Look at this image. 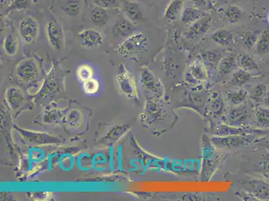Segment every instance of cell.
<instances>
[{"label":"cell","instance_id":"obj_1","mask_svg":"<svg viewBox=\"0 0 269 201\" xmlns=\"http://www.w3.org/2000/svg\"><path fill=\"white\" fill-rule=\"evenodd\" d=\"M255 140L254 135H238V136H214L211 138V142L217 148L235 150L251 144Z\"/></svg>","mask_w":269,"mask_h":201},{"label":"cell","instance_id":"obj_2","mask_svg":"<svg viewBox=\"0 0 269 201\" xmlns=\"http://www.w3.org/2000/svg\"><path fill=\"white\" fill-rule=\"evenodd\" d=\"M39 23L32 16L24 17L18 23V33L25 43L33 44L39 36Z\"/></svg>","mask_w":269,"mask_h":201},{"label":"cell","instance_id":"obj_3","mask_svg":"<svg viewBox=\"0 0 269 201\" xmlns=\"http://www.w3.org/2000/svg\"><path fill=\"white\" fill-rule=\"evenodd\" d=\"M147 43V38L145 34L139 33L132 34L126 38L117 48V51L123 56H127L137 51L144 48Z\"/></svg>","mask_w":269,"mask_h":201},{"label":"cell","instance_id":"obj_4","mask_svg":"<svg viewBox=\"0 0 269 201\" xmlns=\"http://www.w3.org/2000/svg\"><path fill=\"white\" fill-rule=\"evenodd\" d=\"M46 33L49 44L55 51H60L64 44L63 27L57 20H48L46 24Z\"/></svg>","mask_w":269,"mask_h":201},{"label":"cell","instance_id":"obj_5","mask_svg":"<svg viewBox=\"0 0 269 201\" xmlns=\"http://www.w3.org/2000/svg\"><path fill=\"white\" fill-rule=\"evenodd\" d=\"M78 38L80 44L87 48L99 47L103 41L101 33L95 29L83 30L78 33Z\"/></svg>","mask_w":269,"mask_h":201},{"label":"cell","instance_id":"obj_6","mask_svg":"<svg viewBox=\"0 0 269 201\" xmlns=\"http://www.w3.org/2000/svg\"><path fill=\"white\" fill-rule=\"evenodd\" d=\"M257 132H261L260 130L245 128L244 126L231 125H219L213 129V134L217 136H238V135H253Z\"/></svg>","mask_w":269,"mask_h":201},{"label":"cell","instance_id":"obj_7","mask_svg":"<svg viewBox=\"0 0 269 201\" xmlns=\"http://www.w3.org/2000/svg\"><path fill=\"white\" fill-rule=\"evenodd\" d=\"M122 12L126 18L137 24L143 20V13L140 4L131 0H124L122 4Z\"/></svg>","mask_w":269,"mask_h":201},{"label":"cell","instance_id":"obj_8","mask_svg":"<svg viewBox=\"0 0 269 201\" xmlns=\"http://www.w3.org/2000/svg\"><path fill=\"white\" fill-rule=\"evenodd\" d=\"M248 192L255 198L269 200V183L260 180L248 182Z\"/></svg>","mask_w":269,"mask_h":201},{"label":"cell","instance_id":"obj_9","mask_svg":"<svg viewBox=\"0 0 269 201\" xmlns=\"http://www.w3.org/2000/svg\"><path fill=\"white\" fill-rule=\"evenodd\" d=\"M136 31V24L127 18L118 21L113 26L112 33L115 38H128Z\"/></svg>","mask_w":269,"mask_h":201},{"label":"cell","instance_id":"obj_10","mask_svg":"<svg viewBox=\"0 0 269 201\" xmlns=\"http://www.w3.org/2000/svg\"><path fill=\"white\" fill-rule=\"evenodd\" d=\"M207 13L198 8L189 7L183 10L181 14V20L184 24L192 25L206 17Z\"/></svg>","mask_w":269,"mask_h":201},{"label":"cell","instance_id":"obj_11","mask_svg":"<svg viewBox=\"0 0 269 201\" xmlns=\"http://www.w3.org/2000/svg\"><path fill=\"white\" fill-rule=\"evenodd\" d=\"M249 113L245 108L237 107L230 110L227 115L228 125L240 126L248 120Z\"/></svg>","mask_w":269,"mask_h":201},{"label":"cell","instance_id":"obj_12","mask_svg":"<svg viewBox=\"0 0 269 201\" xmlns=\"http://www.w3.org/2000/svg\"><path fill=\"white\" fill-rule=\"evenodd\" d=\"M38 68L36 64L33 60H25L20 64L17 68V73L22 79H33L37 74Z\"/></svg>","mask_w":269,"mask_h":201},{"label":"cell","instance_id":"obj_13","mask_svg":"<svg viewBox=\"0 0 269 201\" xmlns=\"http://www.w3.org/2000/svg\"><path fill=\"white\" fill-rule=\"evenodd\" d=\"M205 18L201 19L198 22L192 23L191 27L185 33V36L187 38L192 39V38L198 37L201 34H206L208 31L210 27V20Z\"/></svg>","mask_w":269,"mask_h":201},{"label":"cell","instance_id":"obj_14","mask_svg":"<svg viewBox=\"0 0 269 201\" xmlns=\"http://www.w3.org/2000/svg\"><path fill=\"white\" fill-rule=\"evenodd\" d=\"M184 4L185 0H171L164 14L166 20L170 22H174L176 20L182 11Z\"/></svg>","mask_w":269,"mask_h":201},{"label":"cell","instance_id":"obj_15","mask_svg":"<svg viewBox=\"0 0 269 201\" xmlns=\"http://www.w3.org/2000/svg\"><path fill=\"white\" fill-rule=\"evenodd\" d=\"M110 18L107 10L99 7V6H94L90 13V19L91 22L97 27H103L108 22Z\"/></svg>","mask_w":269,"mask_h":201},{"label":"cell","instance_id":"obj_16","mask_svg":"<svg viewBox=\"0 0 269 201\" xmlns=\"http://www.w3.org/2000/svg\"><path fill=\"white\" fill-rule=\"evenodd\" d=\"M211 38L215 43L221 46H229L233 42V34L228 30H217L213 32Z\"/></svg>","mask_w":269,"mask_h":201},{"label":"cell","instance_id":"obj_17","mask_svg":"<svg viewBox=\"0 0 269 201\" xmlns=\"http://www.w3.org/2000/svg\"><path fill=\"white\" fill-rule=\"evenodd\" d=\"M237 67V59L235 55H229L223 58L220 62L219 72L221 76L231 73Z\"/></svg>","mask_w":269,"mask_h":201},{"label":"cell","instance_id":"obj_18","mask_svg":"<svg viewBox=\"0 0 269 201\" xmlns=\"http://www.w3.org/2000/svg\"><path fill=\"white\" fill-rule=\"evenodd\" d=\"M251 76L249 71L244 69L237 70L232 74L231 83L234 86L240 87L251 80Z\"/></svg>","mask_w":269,"mask_h":201},{"label":"cell","instance_id":"obj_19","mask_svg":"<svg viewBox=\"0 0 269 201\" xmlns=\"http://www.w3.org/2000/svg\"><path fill=\"white\" fill-rule=\"evenodd\" d=\"M60 8L64 14L69 17L78 16L80 11V4L76 0H67L62 4Z\"/></svg>","mask_w":269,"mask_h":201},{"label":"cell","instance_id":"obj_20","mask_svg":"<svg viewBox=\"0 0 269 201\" xmlns=\"http://www.w3.org/2000/svg\"><path fill=\"white\" fill-rule=\"evenodd\" d=\"M227 96L230 104L234 106H238L247 99L248 92L246 90L240 89L228 92Z\"/></svg>","mask_w":269,"mask_h":201},{"label":"cell","instance_id":"obj_21","mask_svg":"<svg viewBox=\"0 0 269 201\" xmlns=\"http://www.w3.org/2000/svg\"><path fill=\"white\" fill-rule=\"evenodd\" d=\"M3 46L6 54L10 56H14L18 50V41L12 34H8L5 36Z\"/></svg>","mask_w":269,"mask_h":201},{"label":"cell","instance_id":"obj_22","mask_svg":"<svg viewBox=\"0 0 269 201\" xmlns=\"http://www.w3.org/2000/svg\"><path fill=\"white\" fill-rule=\"evenodd\" d=\"M22 136L28 138L29 141L32 142L37 143V144L55 142L54 140H56V139L52 138V137L49 136L46 134H36L25 131H22Z\"/></svg>","mask_w":269,"mask_h":201},{"label":"cell","instance_id":"obj_23","mask_svg":"<svg viewBox=\"0 0 269 201\" xmlns=\"http://www.w3.org/2000/svg\"><path fill=\"white\" fill-rule=\"evenodd\" d=\"M108 163V158L103 153H97L91 158L92 168L98 172L106 170L105 164Z\"/></svg>","mask_w":269,"mask_h":201},{"label":"cell","instance_id":"obj_24","mask_svg":"<svg viewBox=\"0 0 269 201\" xmlns=\"http://www.w3.org/2000/svg\"><path fill=\"white\" fill-rule=\"evenodd\" d=\"M76 160L73 156L70 154H65L60 156L59 165L60 168L65 172H70L75 165Z\"/></svg>","mask_w":269,"mask_h":201},{"label":"cell","instance_id":"obj_25","mask_svg":"<svg viewBox=\"0 0 269 201\" xmlns=\"http://www.w3.org/2000/svg\"><path fill=\"white\" fill-rule=\"evenodd\" d=\"M224 102L221 95L217 92L212 94L210 99V109L215 115H220L223 113Z\"/></svg>","mask_w":269,"mask_h":201},{"label":"cell","instance_id":"obj_26","mask_svg":"<svg viewBox=\"0 0 269 201\" xmlns=\"http://www.w3.org/2000/svg\"><path fill=\"white\" fill-rule=\"evenodd\" d=\"M226 19L230 23H236L243 17V11L240 8L236 6H230L225 13Z\"/></svg>","mask_w":269,"mask_h":201},{"label":"cell","instance_id":"obj_27","mask_svg":"<svg viewBox=\"0 0 269 201\" xmlns=\"http://www.w3.org/2000/svg\"><path fill=\"white\" fill-rule=\"evenodd\" d=\"M91 158L87 153H82L76 158V163L79 170L89 172L91 170Z\"/></svg>","mask_w":269,"mask_h":201},{"label":"cell","instance_id":"obj_28","mask_svg":"<svg viewBox=\"0 0 269 201\" xmlns=\"http://www.w3.org/2000/svg\"><path fill=\"white\" fill-rule=\"evenodd\" d=\"M76 76L80 82L85 83L93 78V68L88 65H83L76 70Z\"/></svg>","mask_w":269,"mask_h":201},{"label":"cell","instance_id":"obj_29","mask_svg":"<svg viewBox=\"0 0 269 201\" xmlns=\"http://www.w3.org/2000/svg\"><path fill=\"white\" fill-rule=\"evenodd\" d=\"M256 119L258 125L262 127H269V109L259 108L255 113Z\"/></svg>","mask_w":269,"mask_h":201},{"label":"cell","instance_id":"obj_30","mask_svg":"<svg viewBox=\"0 0 269 201\" xmlns=\"http://www.w3.org/2000/svg\"><path fill=\"white\" fill-rule=\"evenodd\" d=\"M240 67L243 69L250 71V70H257L258 66L253 58L249 55H243L240 58Z\"/></svg>","mask_w":269,"mask_h":201},{"label":"cell","instance_id":"obj_31","mask_svg":"<svg viewBox=\"0 0 269 201\" xmlns=\"http://www.w3.org/2000/svg\"><path fill=\"white\" fill-rule=\"evenodd\" d=\"M191 74L196 80L204 81L207 77L206 68L201 63L194 64L191 70Z\"/></svg>","mask_w":269,"mask_h":201},{"label":"cell","instance_id":"obj_32","mask_svg":"<svg viewBox=\"0 0 269 201\" xmlns=\"http://www.w3.org/2000/svg\"><path fill=\"white\" fill-rule=\"evenodd\" d=\"M44 158V151L40 147H32L29 149V159L32 164L42 162Z\"/></svg>","mask_w":269,"mask_h":201},{"label":"cell","instance_id":"obj_33","mask_svg":"<svg viewBox=\"0 0 269 201\" xmlns=\"http://www.w3.org/2000/svg\"><path fill=\"white\" fill-rule=\"evenodd\" d=\"M99 88V83L97 79L92 78L86 82L83 83V90L87 94L97 93Z\"/></svg>","mask_w":269,"mask_h":201},{"label":"cell","instance_id":"obj_34","mask_svg":"<svg viewBox=\"0 0 269 201\" xmlns=\"http://www.w3.org/2000/svg\"><path fill=\"white\" fill-rule=\"evenodd\" d=\"M29 0H13L11 5L6 10V13L12 12V10H24L29 6Z\"/></svg>","mask_w":269,"mask_h":201},{"label":"cell","instance_id":"obj_35","mask_svg":"<svg viewBox=\"0 0 269 201\" xmlns=\"http://www.w3.org/2000/svg\"><path fill=\"white\" fill-rule=\"evenodd\" d=\"M241 41H242L243 46L245 48L251 50L255 44L256 40L255 36L251 33H245L241 36Z\"/></svg>","mask_w":269,"mask_h":201},{"label":"cell","instance_id":"obj_36","mask_svg":"<svg viewBox=\"0 0 269 201\" xmlns=\"http://www.w3.org/2000/svg\"><path fill=\"white\" fill-rule=\"evenodd\" d=\"M204 57L205 60L212 66H217L218 63L221 61V56L219 53L213 52V51H208L205 53Z\"/></svg>","mask_w":269,"mask_h":201},{"label":"cell","instance_id":"obj_37","mask_svg":"<svg viewBox=\"0 0 269 201\" xmlns=\"http://www.w3.org/2000/svg\"><path fill=\"white\" fill-rule=\"evenodd\" d=\"M257 51L260 55L266 54L269 52V38L267 36H264L258 40Z\"/></svg>","mask_w":269,"mask_h":201},{"label":"cell","instance_id":"obj_38","mask_svg":"<svg viewBox=\"0 0 269 201\" xmlns=\"http://www.w3.org/2000/svg\"><path fill=\"white\" fill-rule=\"evenodd\" d=\"M93 2L95 6L105 10L112 9L117 6V0H93Z\"/></svg>","mask_w":269,"mask_h":201},{"label":"cell","instance_id":"obj_39","mask_svg":"<svg viewBox=\"0 0 269 201\" xmlns=\"http://www.w3.org/2000/svg\"><path fill=\"white\" fill-rule=\"evenodd\" d=\"M267 93V90H266V87L264 85H259L256 86L253 93V99L256 100H260L261 99L264 100V97H265L266 94Z\"/></svg>","mask_w":269,"mask_h":201},{"label":"cell","instance_id":"obj_40","mask_svg":"<svg viewBox=\"0 0 269 201\" xmlns=\"http://www.w3.org/2000/svg\"><path fill=\"white\" fill-rule=\"evenodd\" d=\"M117 164H118V170L119 171H123L122 167V149L121 146H118L117 148Z\"/></svg>","mask_w":269,"mask_h":201},{"label":"cell","instance_id":"obj_41","mask_svg":"<svg viewBox=\"0 0 269 201\" xmlns=\"http://www.w3.org/2000/svg\"><path fill=\"white\" fill-rule=\"evenodd\" d=\"M110 162H109V165H110V170H114V147L112 145L110 149V158H109Z\"/></svg>","mask_w":269,"mask_h":201},{"label":"cell","instance_id":"obj_42","mask_svg":"<svg viewBox=\"0 0 269 201\" xmlns=\"http://www.w3.org/2000/svg\"><path fill=\"white\" fill-rule=\"evenodd\" d=\"M193 3L198 7H202L206 5L207 0H192Z\"/></svg>","mask_w":269,"mask_h":201},{"label":"cell","instance_id":"obj_43","mask_svg":"<svg viewBox=\"0 0 269 201\" xmlns=\"http://www.w3.org/2000/svg\"><path fill=\"white\" fill-rule=\"evenodd\" d=\"M264 104L269 107V91L266 93L265 97L264 98Z\"/></svg>","mask_w":269,"mask_h":201},{"label":"cell","instance_id":"obj_44","mask_svg":"<svg viewBox=\"0 0 269 201\" xmlns=\"http://www.w3.org/2000/svg\"><path fill=\"white\" fill-rule=\"evenodd\" d=\"M3 1H11L13 2V0H3Z\"/></svg>","mask_w":269,"mask_h":201},{"label":"cell","instance_id":"obj_45","mask_svg":"<svg viewBox=\"0 0 269 201\" xmlns=\"http://www.w3.org/2000/svg\"><path fill=\"white\" fill-rule=\"evenodd\" d=\"M268 21H269V14H268Z\"/></svg>","mask_w":269,"mask_h":201}]
</instances>
